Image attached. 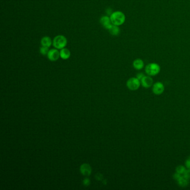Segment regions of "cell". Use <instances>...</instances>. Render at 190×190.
<instances>
[{
    "label": "cell",
    "instance_id": "cell-20",
    "mask_svg": "<svg viewBox=\"0 0 190 190\" xmlns=\"http://www.w3.org/2000/svg\"><path fill=\"white\" fill-rule=\"evenodd\" d=\"M144 75L143 73H139L137 75V78L139 80H141L144 77Z\"/></svg>",
    "mask_w": 190,
    "mask_h": 190
},
{
    "label": "cell",
    "instance_id": "cell-19",
    "mask_svg": "<svg viewBox=\"0 0 190 190\" xmlns=\"http://www.w3.org/2000/svg\"><path fill=\"white\" fill-rule=\"evenodd\" d=\"M185 165L187 168L190 169V156L188 157V159H186V162H185Z\"/></svg>",
    "mask_w": 190,
    "mask_h": 190
},
{
    "label": "cell",
    "instance_id": "cell-9",
    "mask_svg": "<svg viewBox=\"0 0 190 190\" xmlns=\"http://www.w3.org/2000/svg\"><path fill=\"white\" fill-rule=\"evenodd\" d=\"M80 172L85 176H89L91 174L92 168L89 164L84 163L80 166Z\"/></svg>",
    "mask_w": 190,
    "mask_h": 190
},
{
    "label": "cell",
    "instance_id": "cell-17",
    "mask_svg": "<svg viewBox=\"0 0 190 190\" xmlns=\"http://www.w3.org/2000/svg\"><path fill=\"white\" fill-rule=\"evenodd\" d=\"M183 177H185L188 180L190 179V169L188 168V170L185 171V173L183 174Z\"/></svg>",
    "mask_w": 190,
    "mask_h": 190
},
{
    "label": "cell",
    "instance_id": "cell-2",
    "mask_svg": "<svg viewBox=\"0 0 190 190\" xmlns=\"http://www.w3.org/2000/svg\"><path fill=\"white\" fill-rule=\"evenodd\" d=\"M67 39L63 35H58L54 38L52 41V45L55 49H61L64 48L67 45Z\"/></svg>",
    "mask_w": 190,
    "mask_h": 190
},
{
    "label": "cell",
    "instance_id": "cell-6",
    "mask_svg": "<svg viewBox=\"0 0 190 190\" xmlns=\"http://www.w3.org/2000/svg\"><path fill=\"white\" fill-rule=\"evenodd\" d=\"M164 90V85L161 82H157L153 85L152 91L154 94L160 95L162 94Z\"/></svg>",
    "mask_w": 190,
    "mask_h": 190
},
{
    "label": "cell",
    "instance_id": "cell-18",
    "mask_svg": "<svg viewBox=\"0 0 190 190\" xmlns=\"http://www.w3.org/2000/svg\"><path fill=\"white\" fill-rule=\"evenodd\" d=\"M182 177V175H181V174L178 173H177V172H176L175 174H174V175H173V178H174L175 180L177 181L180 180V178Z\"/></svg>",
    "mask_w": 190,
    "mask_h": 190
},
{
    "label": "cell",
    "instance_id": "cell-8",
    "mask_svg": "<svg viewBox=\"0 0 190 190\" xmlns=\"http://www.w3.org/2000/svg\"><path fill=\"white\" fill-rule=\"evenodd\" d=\"M142 85L144 88H148L153 85V80L149 76H144L141 80Z\"/></svg>",
    "mask_w": 190,
    "mask_h": 190
},
{
    "label": "cell",
    "instance_id": "cell-14",
    "mask_svg": "<svg viewBox=\"0 0 190 190\" xmlns=\"http://www.w3.org/2000/svg\"><path fill=\"white\" fill-rule=\"evenodd\" d=\"M177 182H178V184L179 185V186L182 187V188L186 187L188 185V183H189L188 182V180L185 177H183V176Z\"/></svg>",
    "mask_w": 190,
    "mask_h": 190
},
{
    "label": "cell",
    "instance_id": "cell-15",
    "mask_svg": "<svg viewBox=\"0 0 190 190\" xmlns=\"http://www.w3.org/2000/svg\"><path fill=\"white\" fill-rule=\"evenodd\" d=\"M186 170V169L185 166H181V165L177 166V167H176V172H177V173H180V174L182 175L184 174V173H185Z\"/></svg>",
    "mask_w": 190,
    "mask_h": 190
},
{
    "label": "cell",
    "instance_id": "cell-1",
    "mask_svg": "<svg viewBox=\"0 0 190 190\" xmlns=\"http://www.w3.org/2000/svg\"><path fill=\"white\" fill-rule=\"evenodd\" d=\"M110 18L113 25L118 26L123 25L126 21L125 15L119 11L112 13L110 16Z\"/></svg>",
    "mask_w": 190,
    "mask_h": 190
},
{
    "label": "cell",
    "instance_id": "cell-13",
    "mask_svg": "<svg viewBox=\"0 0 190 190\" xmlns=\"http://www.w3.org/2000/svg\"><path fill=\"white\" fill-rule=\"evenodd\" d=\"M109 31L113 36H117L120 33V28H119L118 26L113 25L109 30Z\"/></svg>",
    "mask_w": 190,
    "mask_h": 190
},
{
    "label": "cell",
    "instance_id": "cell-10",
    "mask_svg": "<svg viewBox=\"0 0 190 190\" xmlns=\"http://www.w3.org/2000/svg\"><path fill=\"white\" fill-rule=\"evenodd\" d=\"M71 52H70L69 50L67 48H63L60 50V56L62 59L64 60L68 59L70 57Z\"/></svg>",
    "mask_w": 190,
    "mask_h": 190
},
{
    "label": "cell",
    "instance_id": "cell-21",
    "mask_svg": "<svg viewBox=\"0 0 190 190\" xmlns=\"http://www.w3.org/2000/svg\"><path fill=\"white\" fill-rule=\"evenodd\" d=\"M89 184H90V180H88V179H85L84 180V185L87 186Z\"/></svg>",
    "mask_w": 190,
    "mask_h": 190
},
{
    "label": "cell",
    "instance_id": "cell-22",
    "mask_svg": "<svg viewBox=\"0 0 190 190\" xmlns=\"http://www.w3.org/2000/svg\"><path fill=\"white\" fill-rule=\"evenodd\" d=\"M106 12L108 13V15H111L112 13H113V12H112V10L111 9H107V11H106Z\"/></svg>",
    "mask_w": 190,
    "mask_h": 190
},
{
    "label": "cell",
    "instance_id": "cell-11",
    "mask_svg": "<svg viewBox=\"0 0 190 190\" xmlns=\"http://www.w3.org/2000/svg\"><path fill=\"white\" fill-rule=\"evenodd\" d=\"M41 44L42 46L50 48L52 44V41L50 38L48 36H45L41 39Z\"/></svg>",
    "mask_w": 190,
    "mask_h": 190
},
{
    "label": "cell",
    "instance_id": "cell-16",
    "mask_svg": "<svg viewBox=\"0 0 190 190\" xmlns=\"http://www.w3.org/2000/svg\"><path fill=\"white\" fill-rule=\"evenodd\" d=\"M49 52V48H48V47L42 46L41 48H40V53H41L42 55H48Z\"/></svg>",
    "mask_w": 190,
    "mask_h": 190
},
{
    "label": "cell",
    "instance_id": "cell-4",
    "mask_svg": "<svg viewBox=\"0 0 190 190\" xmlns=\"http://www.w3.org/2000/svg\"><path fill=\"white\" fill-rule=\"evenodd\" d=\"M137 78H131L127 81V86L130 90H137L141 85V82Z\"/></svg>",
    "mask_w": 190,
    "mask_h": 190
},
{
    "label": "cell",
    "instance_id": "cell-7",
    "mask_svg": "<svg viewBox=\"0 0 190 190\" xmlns=\"http://www.w3.org/2000/svg\"><path fill=\"white\" fill-rule=\"evenodd\" d=\"M100 22L105 29H107L108 30L113 25L110 17H109L108 16H104L103 17H102L100 18Z\"/></svg>",
    "mask_w": 190,
    "mask_h": 190
},
{
    "label": "cell",
    "instance_id": "cell-5",
    "mask_svg": "<svg viewBox=\"0 0 190 190\" xmlns=\"http://www.w3.org/2000/svg\"><path fill=\"white\" fill-rule=\"evenodd\" d=\"M48 59L52 62H55L59 59L60 56V52L58 49H53L49 50L48 54L47 55Z\"/></svg>",
    "mask_w": 190,
    "mask_h": 190
},
{
    "label": "cell",
    "instance_id": "cell-12",
    "mask_svg": "<svg viewBox=\"0 0 190 190\" xmlns=\"http://www.w3.org/2000/svg\"><path fill=\"white\" fill-rule=\"evenodd\" d=\"M133 65L134 69L137 70H141L144 67V62L141 59H137L133 62Z\"/></svg>",
    "mask_w": 190,
    "mask_h": 190
},
{
    "label": "cell",
    "instance_id": "cell-3",
    "mask_svg": "<svg viewBox=\"0 0 190 190\" xmlns=\"http://www.w3.org/2000/svg\"><path fill=\"white\" fill-rule=\"evenodd\" d=\"M160 67L156 63H151L145 68V72L149 76H155L160 72Z\"/></svg>",
    "mask_w": 190,
    "mask_h": 190
}]
</instances>
